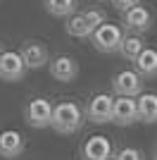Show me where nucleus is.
Segmentation results:
<instances>
[{"label": "nucleus", "instance_id": "f8f14e48", "mask_svg": "<svg viewBox=\"0 0 157 160\" xmlns=\"http://www.w3.org/2000/svg\"><path fill=\"white\" fill-rule=\"evenodd\" d=\"M24 153V136L14 129L0 134V155L2 158H19Z\"/></svg>", "mask_w": 157, "mask_h": 160}, {"label": "nucleus", "instance_id": "2eb2a0df", "mask_svg": "<svg viewBox=\"0 0 157 160\" xmlns=\"http://www.w3.org/2000/svg\"><path fill=\"white\" fill-rule=\"evenodd\" d=\"M119 53H121V58L124 60H129V62H133L136 60V55L143 50V41H140V36L138 33H131V36H124L121 38V43H119V48H117Z\"/></svg>", "mask_w": 157, "mask_h": 160}, {"label": "nucleus", "instance_id": "5701e85b", "mask_svg": "<svg viewBox=\"0 0 157 160\" xmlns=\"http://www.w3.org/2000/svg\"><path fill=\"white\" fill-rule=\"evenodd\" d=\"M0 53H2V50H0Z\"/></svg>", "mask_w": 157, "mask_h": 160}, {"label": "nucleus", "instance_id": "a211bd4d", "mask_svg": "<svg viewBox=\"0 0 157 160\" xmlns=\"http://www.w3.org/2000/svg\"><path fill=\"white\" fill-rule=\"evenodd\" d=\"M83 19H86L88 31H93L98 24H102V22H105V12H102V10H88V12L83 14Z\"/></svg>", "mask_w": 157, "mask_h": 160}, {"label": "nucleus", "instance_id": "0eeeda50", "mask_svg": "<svg viewBox=\"0 0 157 160\" xmlns=\"http://www.w3.org/2000/svg\"><path fill=\"white\" fill-rule=\"evenodd\" d=\"M152 27V14L148 7H143L140 2L138 5H131L129 10H124V29L133 33H145Z\"/></svg>", "mask_w": 157, "mask_h": 160}, {"label": "nucleus", "instance_id": "aec40b11", "mask_svg": "<svg viewBox=\"0 0 157 160\" xmlns=\"http://www.w3.org/2000/svg\"><path fill=\"white\" fill-rule=\"evenodd\" d=\"M112 2H114V7H117V10H121V12H124V10H129L131 5H138L140 0H112Z\"/></svg>", "mask_w": 157, "mask_h": 160}, {"label": "nucleus", "instance_id": "423d86ee", "mask_svg": "<svg viewBox=\"0 0 157 160\" xmlns=\"http://www.w3.org/2000/svg\"><path fill=\"white\" fill-rule=\"evenodd\" d=\"M112 88L117 96H138L143 91V77L136 69H121L119 74H114Z\"/></svg>", "mask_w": 157, "mask_h": 160}, {"label": "nucleus", "instance_id": "9d476101", "mask_svg": "<svg viewBox=\"0 0 157 160\" xmlns=\"http://www.w3.org/2000/svg\"><path fill=\"white\" fill-rule=\"evenodd\" d=\"M112 155V143L107 136H91V139H86L83 148H81V160H107Z\"/></svg>", "mask_w": 157, "mask_h": 160}, {"label": "nucleus", "instance_id": "39448f33", "mask_svg": "<svg viewBox=\"0 0 157 160\" xmlns=\"http://www.w3.org/2000/svg\"><path fill=\"white\" fill-rule=\"evenodd\" d=\"M110 122H114V124H119V127H129V124L138 122L133 96H117V98L112 100V117H110Z\"/></svg>", "mask_w": 157, "mask_h": 160}, {"label": "nucleus", "instance_id": "9b49d317", "mask_svg": "<svg viewBox=\"0 0 157 160\" xmlns=\"http://www.w3.org/2000/svg\"><path fill=\"white\" fill-rule=\"evenodd\" d=\"M19 55H21V60H24L26 69H38V67H43L50 60L48 48L43 46V43H38V41H26L24 46H21Z\"/></svg>", "mask_w": 157, "mask_h": 160}, {"label": "nucleus", "instance_id": "4468645a", "mask_svg": "<svg viewBox=\"0 0 157 160\" xmlns=\"http://www.w3.org/2000/svg\"><path fill=\"white\" fill-rule=\"evenodd\" d=\"M133 65H136V72L143 77V79H152V77H157V50L155 48H145L136 55V60H133Z\"/></svg>", "mask_w": 157, "mask_h": 160}, {"label": "nucleus", "instance_id": "412c9836", "mask_svg": "<svg viewBox=\"0 0 157 160\" xmlns=\"http://www.w3.org/2000/svg\"><path fill=\"white\" fill-rule=\"evenodd\" d=\"M152 158H155V160H157V151H155V155H152Z\"/></svg>", "mask_w": 157, "mask_h": 160}, {"label": "nucleus", "instance_id": "7ed1b4c3", "mask_svg": "<svg viewBox=\"0 0 157 160\" xmlns=\"http://www.w3.org/2000/svg\"><path fill=\"white\" fill-rule=\"evenodd\" d=\"M26 74V65L21 60L19 53H14V50H2L0 53V79L2 81H21Z\"/></svg>", "mask_w": 157, "mask_h": 160}, {"label": "nucleus", "instance_id": "1a4fd4ad", "mask_svg": "<svg viewBox=\"0 0 157 160\" xmlns=\"http://www.w3.org/2000/svg\"><path fill=\"white\" fill-rule=\"evenodd\" d=\"M50 77L55 81H62V84H69L78 77V65L74 58L69 55H57L50 60Z\"/></svg>", "mask_w": 157, "mask_h": 160}, {"label": "nucleus", "instance_id": "6ab92c4d", "mask_svg": "<svg viewBox=\"0 0 157 160\" xmlns=\"http://www.w3.org/2000/svg\"><path fill=\"white\" fill-rule=\"evenodd\" d=\"M117 160H145L138 148H121L117 153Z\"/></svg>", "mask_w": 157, "mask_h": 160}, {"label": "nucleus", "instance_id": "20e7f679", "mask_svg": "<svg viewBox=\"0 0 157 160\" xmlns=\"http://www.w3.org/2000/svg\"><path fill=\"white\" fill-rule=\"evenodd\" d=\"M50 115H52V103L48 98H33L29 105L24 108V117L26 122L36 129H45L50 127Z\"/></svg>", "mask_w": 157, "mask_h": 160}, {"label": "nucleus", "instance_id": "ddd939ff", "mask_svg": "<svg viewBox=\"0 0 157 160\" xmlns=\"http://www.w3.org/2000/svg\"><path fill=\"white\" fill-rule=\"evenodd\" d=\"M136 115L145 124H155L157 122V93H143L140 91L136 100Z\"/></svg>", "mask_w": 157, "mask_h": 160}, {"label": "nucleus", "instance_id": "4be33fe9", "mask_svg": "<svg viewBox=\"0 0 157 160\" xmlns=\"http://www.w3.org/2000/svg\"><path fill=\"white\" fill-rule=\"evenodd\" d=\"M107 160H117V158H112V155H110V158H107Z\"/></svg>", "mask_w": 157, "mask_h": 160}, {"label": "nucleus", "instance_id": "f257e3e1", "mask_svg": "<svg viewBox=\"0 0 157 160\" xmlns=\"http://www.w3.org/2000/svg\"><path fill=\"white\" fill-rule=\"evenodd\" d=\"M86 115L83 108L74 103V100H62L57 105H52V115H50V127L57 134H74L81 129Z\"/></svg>", "mask_w": 157, "mask_h": 160}, {"label": "nucleus", "instance_id": "f03ea898", "mask_svg": "<svg viewBox=\"0 0 157 160\" xmlns=\"http://www.w3.org/2000/svg\"><path fill=\"white\" fill-rule=\"evenodd\" d=\"M91 43L98 48L100 53H117L119 43L124 38V29L119 24H110V22H102L91 31Z\"/></svg>", "mask_w": 157, "mask_h": 160}, {"label": "nucleus", "instance_id": "6e6552de", "mask_svg": "<svg viewBox=\"0 0 157 160\" xmlns=\"http://www.w3.org/2000/svg\"><path fill=\"white\" fill-rule=\"evenodd\" d=\"M112 96L110 93H95L88 103V108L83 110V115L88 117L91 122H98V124H105V122H110L112 117Z\"/></svg>", "mask_w": 157, "mask_h": 160}, {"label": "nucleus", "instance_id": "f3484780", "mask_svg": "<svg viewBox=\"0 0 157 160\" xmlns=\"http://www.w3.org/2000/svg\"><path fill=\"white\" fill-rule=\"evenodd\" d=\"M67 33L74 36V38H88V36H91L88 27H86L83 14H72V17H69V22H67Z\"/></svg>", "mask_w": 157, "mask_h": 160}, {"label": "nucleus", "instance_id": "dca6fc26", "mask_svg": "<svg viewBox=\"0 0 157 160\" xmlns=\"http://www.w3.org/2000/svg\"><path fill=\"white\" fill-rule=\"evenodd\" d=\"M45 10L52 17H69L76 10V0H45Z\"/></svg>", "mask_w": 157, "mask_h": 160}]
</instances>
